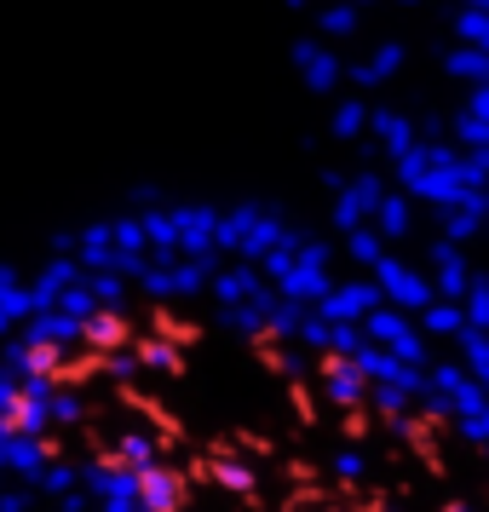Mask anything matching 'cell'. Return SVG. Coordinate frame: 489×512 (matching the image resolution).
Returning a JSON list of instances; mask_svg holds the SVG:
<instances>
[{
  "instance_id": "cell-26",
  "label": "cell",
  "mask_w": 489,
  "mask_h": 512,
  "mask_svg": "<svg viewBox=\"0 0 489 512\" xmlns=\"http://www.w3.org/2000/svg\"><path fill=\"white\" fill-rule=\"evenodd\" d=\"M443 75H455L466 87H489V52L484 47H449L443 52Z\"/></svg>"
},
{
  "instance_id": "cell-6",
  "label": "cell",
  "mask_w": 489,
  "mask_h": 512,
  "mask_svg": "<svg viewBox=\"0 0 489 512\" xmlns=\"http://www.w3.org/2000/svg\"><path fill=\"white\" fill-rule=\"evenodd\" d=\"M357 328H363V340H369L374 351H386V357L409 363V369H426V363H432V351H426V340H420L415 317H403V311H392V305H374Z\"/></svg>"
},
{
  "instance_id": "cell-5",
  "label": "cell",
  "mask_w": 489,
  "mask_h": 512,
  "mask_svg": "<svg viewBox=\"0 0 489 512\" xmlns=\"http://www.w3.org/2000/svg\"><path fill=\"white\" fill-rule=\"evenodd\" d=\"M167 219H173V248H179V259L219 265V202H173L167 196Z\"/></svg>"
},
{
  "instance_id": "cell-22",
  "label": "cell",
  "mask_w": 489,
  "mask_h": 512,
  "mask_svg": "<svg viewBox=\"0 0 489 512\" xmlns=\"http://www.w3.org/2000/svg\"><path fill=\"white\" fill-rule=\"evenodd\" d=\"M75 489H81V461H70V455H52V461L35 472L29 495H35V501H64V495H75Z\"/></svg>"
},
{
  "instance_id": "cell-14",
  "label": "cell",
  "mask_w": 489,
  "mask_h": 512,
  "mask_svg": "<svg viewBox=\"0 0 489 512\" xmlns=\"http://www.w3.org/2000/svg\"><path fill=\"white\" fill-rule=\"evenodd\" d=\"M455 150H489V87H466V104L449 116Z\"/></svg>"
},
{
  "instance_id": "cell-48",
  "label": "cell",
  "mask_w": 489,
  "mask_h": 512,
  "mask_svg": "<svg viewBox=\"0 0 489 512\" xmlns=\"http://www.w3.org/2000/svg\"><path fill=\"white\" fill-rule=\"evenodd\" d=\"M346 6H357V12H363V6H374V0H346Z\"/></svg>"
},
{
  "instance_id": "cell-31",
  "label": "cell",
  "mask_w": 489,
  "mask_h": 512,
  "mask_svg": "<svg viewBox=\"0 0 489 512\" xmlns=\"http://www.w3.org/2000/svg\"><path fill=\"white\" fill-rule=\"evenodd\" d=\"M415 328H420V340H455L461 334V305H443V300H432L426 311L415 317Z\"/></svg>"
},
{
  "instance_id": "cell-45",
  "label": "cell",
  "mask_w": 489,
  "mask_h": 512,
  "mask_svg": "<svg viewBox=\"0 0 489 512\" xmlns=\"http://www.w3.org/2000/svg\"><path fill=\"white\" fill-rule=\"evenodd\" d=\"M317 179H323V190H328V196H340V185H346V173H340V167H323Z\"/></svg>"
},
{
  "instance_id": "cell-7",
  "label": "cell",
  "mask_w": 489,
  "mask_h": 512,
  "mask_svg": "<svg viewBox=\"0 0 489 512\" xmlns=\"http://www.w3.org/2000/svg\"><path fill=\"white\" fill-rule=\"evenodd\" d=\"M386 190H392V185H386V173H380V167H357L346 185H340V196H334V208H328V225H334L340 236L357 231V225H369Z\"/></svg>"
},
{
  "instance_id": "cell-3",
  "label": "cell",
  "mask_w": 489,
  "mask_h": 512,
  "mask_svg": "<svg viewBox=\"0 0 489 512\" xmlns=\"http://www.w3.org/2000/svg\"><path fill=\"white\" fill-rule=\"evenodd\" d=\"M219 271V265H202V259H144L139 265V277L127 282V288H139L144 300H156V305H167V300H202L208 294V277Z\"/></svg>"
},
{
  "instance_id": "cell-30",
  "label": "cell",
  "mask_w": 489,
  "mask_h": 512,
  "mask_svg": "<svg viewBox=\"0 0 489 512\" xmlns=\"http://www.w3.org/2000/svg\"><path fill=\"white\" fill-rule=\"evenodd\" d=\"M133 357H139V369H150V374H179V369H185L179 340H167V334H156V340H139V346H133Z\"/></svg>"
},
{
  "instance_id": "cell-37",
  "label": "cell",
  "mask_w": 489,
  "mask_h": 512,
  "mask_svg": "<svg viewBox=\"0 0 489 512\" xmlns=\"http://www.w3.org/2000/svg\"><path fill=\"white\" fill-rule=\"evenodd\" d=\"M363 64H369V81H374V87H386V81H392V75L409 64V47H403V41H380V47H374Z\"/></svg>"
},
{
  "instance_id": "cell-49",
  "label": "cell",
  "mask_w": 489,
  "mask_h": 512,
  "mask_svg": "<svg viewBox=\"0 0 489 512\" xmlns=\"http://www.w3.org/2000/svg\"><path fill=\"white\" fill-rule=\"evenodd\" d=\"M397 6H420V0H397Z\"/></svg>"
},
{
  "instance_id": "cell-15",
  "label": "cell",
  "mask_w": 489,
  "mask_h": 512,
  "mask_svg": "<svg viewBox=\"0 0 489 512\" xmlns=\"http://www.w3.org/2000/svg\"><path fill=\"white\" fill-rule=\"evenodd\" d=\"M323 397L340 409V415H363V403H369V386H363V374L340 363V357H323Z\"/></svg>"
},
{
  "instance_id": "cell-50",
  "label": "cell",
  "mask_w": 489,
  "mask_h": 512,
  "mask_svg": "<svg viewBox=\"0 0 489 512\" xmlns=\"http://www.w3.org/2000/svg\"><path fill=\"white\" fill-rule=\"evenodd\" d=\"M0 489H6V478H0Z\"/></svg>"
},
{
  "instance_id": "cell-40",
  "label": "cell",
  "mask_w": 489,
  "mask_h": 512,
  "mask_svg": "<svg viewBox=\"0 0 489 512\" xmlns=\"http://www.w3.org/2000/svg\"><path fill=\"white\" fill-rule=\"evenodd\" d=\"M104 374H110V380H121V386H133V380H139V357H133V340H127V346H116V351H104Z\"/></svg>"
},
{
  "instance_id": "cell-24",
  "label": "cell",
  "mask_w": 489,
  "mask_h": 512,
  "mask_svg": "<svg viewBox=\"0 0 489 512\" xmlns=\"http://www.w3.org/2000/svg\"><path fill=\"white\" fill-rule=\"evenodd\" d=\"M81 346H93L98 357L127 346V317H121V311H93V317H81Z\"/></svg>"
},
{
  "instance_id": "cell-27",
  "label": "cell",
  "mask_w": 489,
  "mask_h": 512,
  "mask_svg": "<svg viewBox=\"0 0 489 512\" xmlns=\"http://www.w3.org/2000/svg\"><path fill=\"white\" fill-rule=\"evenodd\" d=\"M455 346H461V363H455V369H461L466 380L489 386V334H484V328H461V334H455Z\"/></svg>"
},
{
  "instance_id": "cell-46",
  "label": "cell",
  "mask_w": 489,
  "mask_h": 512,
  "mask_svg": "<svg viewBox=\"0 0 489 512\" xmlns=\"http://www.w3.org/2000/svg\"><path fill=\"white\" fill-rule=\"evenodd\" d=\"M443 512H472V507H466V501H443Z\"/></svg>"
},
{
  "instance_id": "cell-47",
  "label": "cell",
  "mask_w": 489,
  "mask_h": 512,
  "mask_svg": "<svg viewBox=\"0 0 489 512\" xmlns=\"http://www.w3.org/2000/svg\"><path fill=\"white\" fill-rule=\"evenodd\" d=\"M282 6H288V12H300V6H311V0H282Z\"/></svg>"
},
{
  "instance_id": "cell-33",
  "label": "cell",
  "mask_w": 489,
  "mask_h": 512,
  "mask_svg": "<svg viewBox=\"0 0 489 512\" xmlns=\"http://www.w3.org/2000/svg\"><path fill=\"white\" fill-rule=\"evenodd\" d=\"M81 282H87V294H93L98 311H121V305H127V294H133L116 271H81Z\"/></svg>"
},
{
  "instance_id": "cell-9",
  "label": "cell",
  "mask_w": 489,
  "mask_h": 512,
  "mask_svg": "<svg viewBox=\"0 0 489 512\" xmlns=\"http://www.w3.org/2000/svg\"><path fill=\"white\" fill-rule=\"evenodd\" d=\"M208 294H213V311H219V305H259V311H265V305L277 300V294H271V282L259 277L254 265H242V259H231V265H219V271H213Z\"/></svg>"
},
{
  "instance_id": "cell-20",
  "label": "cell",
  "mask_w": 489,
  "mask_h": 512,
  "mask_svg": "<svg viewBox=\"0 0 489 512\" xmlns=\"http://www.w3.org/2000/svg\"><path fill=\"white\" fill-rule=\"evenodd\" d=\"M369 231L392 248V242H409V231H415V202L409 196H397V190H386L380 196V208H374V219H369Z\"/></svg>"
},
{
  "instance_id": "cell-10",
  "label": "cell",
  "mask_w": 489,
  "mask_h": 512,
  "mask_svg": "<svg viewBox=\"0 0 489 512\" xmlns=\"http://www.w3.org/2000/svg\"><path fill=\"white\" fill-rule=\"evenodd\" d=\"M18 346L29 351H52V357H70L75 346H81V323H70L64 311H35V317H24L18 323V334H12Z\"/></svg>"
},
{
  "instance_id": "cell-29",
  "label": "cell",
  "mask_w": 489,
  "mask_h": 512,
  "mask_svg": "<svg viewBox=\"0 0 489 512\" xmlns=\"http://www.w3.org/2000/svg\"><path fill=\"white\" fill-rule=\"evenodd\" d=\"M363 127H369V104L351 93L334 104V116H328V139H340V144H357L363 139Z\"/></svg>"
},
{
  "instance_id": "cell-43",
  "label": "cell",
  "mask_w": 489,
  "mask_h": 512,
  "mask_svg": "<svg viewBox=\"0 0 489 512\" xmlns=\"http://www.w3.org/2000/svg\"><path fill=\"white\" fill-rule=\"evenodd\" d=\"M156 202H167V190L162 185H133V190H127V208H156Z\"/></svg>"
},
{
  "instance_id": "cell-34",
  "label": "cell",
  "mask_w": 489,
  "mask_h": 512,
  "mask_svg": "<svg viewBox=\"0 0 489 512\" xmlns=\"http://www.w3.org/2000/svg\"><path fill=\"white\" fill-rule=\"evenodd\" d=\"M317 29H323V35H317L323 47H334V41H351V35H357V6H346V0L323 6V12H317Z\"/></svg>"
},
{
  "instance_id": "cell-19",
  "label": "cell",
  "mask_w": 489,
  "mask_h": 512,
  "mask_svg": "<svg viewBox=\"0 0 489 512\" xmlns=\"http://www.w3.org/2000/svg\"><path fill=\"white\" fill-rule=\"evenodd\" d=\"M139 501L144 512H185V478L167 461L150 466V472H139Z\"/></svg>"
},
{
  "instance_id": "cell-2",
  "label": "cell",
  "mask_w": 489,
  "mask_h": 512,
  "mask_svg": "<svg viewBox=\"0 0 489 512\" xmlns=\"http://www.w3.org/2000/svg\"><path fill=\"white\" fill-rule=\"evenodd\" d=\"M288 231H294V225H288L282 202H254V196H248V202L219 208V254L242 259V265H259Z\"/></svg>"
},
{
  "instance_id": "cell-23",
  "label": "cell",
  "mask_w": 489,
  "mask_h": 512,
  "mask_svg": "<svg viewBox=\"0 0 489 512\" xmlns=\"http://www.w3.org/2000/svg\"><path fill=\"white\" fill-rule=\"evenodd\" d=\"M24 317H29L24 277H18V265H12V259H0V340H12Z\"/></svg>"
},
{
  "instance_id": "cell-12",
  "label": "cell",
  "mask_w": 489,
  "mask_h": 512,
  "mask_svg": "<svg viewBox=\"0 0 489 512\" xmlns=\"http://www.w3.org/2000/svg\"><path fill=\"white\" fill-rule=\"evenodd\" d=\"M288 58H294V70H300V81H305V93H334L340 87V52L334 47H323V41H311V35H300L294 47H288Z\"/></svg>"
},
{
  "instance_id": "cell-18",
  "label": "cell",
  "mask_w": 489,
  "mask_h": 512,
  "mask_svg": "<svg viewBox=\"0 0 489 512\" xmlns=\"http://www.w3.org/2000/svg\"><path fill=\"white\" fill-rule=\"evenodd\" d=\"M484 196H461L455 208L438 213V242H449V248H466V242H478V231H484Z\"/></svg>"
},
{
  "instance_id": "cell-36",
  "label": "cell",
  "mask_w": 489,
  "mask_h": 512,
  "mask_svg": "<svg viewBox=\"0 0 489 512\" xmlns=\"http://www.w3.org/2000/svg\"><path fill=\"white\" fill-rule=\"evenodd\" d=\"M340 242H346V259L357 265V271H363V277H369L374 265H380V254H386V242H380V236H374L369 225H357V231H346Z\"/></svg>"
},
{
  "instance_id": "cell-13",
  "label": "cell",
  "mask_w": 489,
  "mask_h": 512,
  "mask_svg": "<svg viewBox=\"0 0 489 512\" xmlns=\"http://www.w3.org/2000/svg\"><path fill=\"white\" fill-rule=\"evenodd\" d=\"M432 271H426V282H432V294H438L443 305H461L466 282H472V265H466V248H449V242H432Z\"/></svg>"
},
{
  "instance_id": "cell-32",
  "label": "cell",
  "mask_w": 489,
  "mask_h": 512,
  "mask_svg": "<svg viewBox=\"0 0 489 512\" xmlns=\"http://www.w3.org/2000/svg\"><path fill=\"white\" fill-rule=\"evenodd\" d=\"M328 478H334L340 489H357L363 478H369V455H363L357 443H340V449L328 455Z\"/></svg>"
},
{
  "instance_id": "cell-28",
  "label": "cell",
  "mask_w": 489,
  "mask_h": 512,
  "mask_svg": "<svg viewBox=\"0 0 489 512\" xmlns=\"http://www.w3.org/2000/svg\"><path fill=\"white\" fill-rule=\"evenodd\" d=\"M87 420V397L75 392L70 380H58V392L47 397V426L52 432H70V426H81Z\"/></svg>"
},
{
  "instance_id": "cell-4",
  "label": "cell",
  "mask_w": 489,
  "mask_h": 512,
  "mask_svg": "<svg viewBox=\"0 0 489 512\" xmlns=\"http://www.w3.org/2000/svg\"><path fill=\"white\" fill-rule=\"evenodd\" d=\"M369 282H374V294H380V305H392V311H403V317H420L426 305L438 300L432 282H426V271L409 265V259H397L392 248L380 254V265L369 271Z\"/></svg>"
},
{
  "instance_id": "cell-11",
  "label": "cell",
  "mask_w": 489,
  "mask_h": 512,
  "mask_svg": "<svg viewBox=\"0 0 489 512\" xmlns=\"http://www.w3.org/2000/svg\"><path fill=\"white\" fill-rule=\"evenodd\" d=\"M374 305H380L374 282H369V277H346V282H334V288H328V294L311 305V311H317L323 323H363Z\"/></svg>"
},
{
  "instance_id": "cell-21",
  "label": "cell",
  "mask_w": 489,
  "mask_h": 512,
  "mask_svg": "<svg viewBox=\"0 0 489 512\" xmlns=\"http://www.w3.org/2000/svg\"><path fill=\"white\" fill-rule=\"evenodd\" d=\"M202 478H208L213 489H225V495H254L259 489V472L242 455H208L202 461Z\"/></svg>"
},
{
  "instance_id": "cell-42",
  "label": "cell",
  "mask_w": 489,
  "mask_h": 512,
  "mask_svg": "<svg viewBox=\"0 0 489 512\" xmlns=\"http://www.w3.org/2000/svg\"><path fill=\"white\" fill-rule=\"evenodd\" d=\"M0 512H35L29 484H6V489H0Z\"/></svg>"
},
{
  "instance_id": "cell-17",
  "label": "cell",
  "mask_w": 489,
  "mask_h": 512,
  "mask_svg": "<svg viewBox=\"0 0 489 512\" xmlns=\"http://www.w3.org/2000/svg\"><path fill=\"white\" fill-rule=\"evenodd\" d=\"M75 277H81V265H75V259H47V265H41V271H35V277L24 282V294H29V317H35V311H52V305H58V294H64V288H70Z\"/></svg>"
},
{
  "instance_id": "cell-8",
  "label": "cell",
  "mask_w": 489,
  "mask_h": 512,
  "mask_svg": "<svg viewBox=\"0 0 489 512\" xmlns=\"http://www.w3.org/2000/svg\"><path fill=\"white\" fill-rule=\"evenodd\" d=\"M104 461H116L121 472H150V466L167 461V443L162 432L150 426V420H127V426H116V438H110V449H104Z\"/></svg>"
},
{
  "instance_id": "cell-44",
  "label": "cell",
  "mask_w": 489,
  "mask_h": 512,
  "mask_svg": "<svg viewBox=\"0 0 489 512\" xmlns=\"http://www.w3.org/2000/svg\"><path fill=\"white\" fill-rule=\"evenodd\" d=\"M52 507H58V512H93V501H87V495L75 489V495H64V501H52Z\"/></svg>"
},
{
  "instance_id": "cell-1",
  "label": "cell",
  "mask_w": 489,
  "mask_h": 512,
  "mask_svg": "<svg viewBox=\"0 0 489 512\" xmlns=\"http://www.w3.org/2000/svg\"><path fill=\"white\" fill-rule=\"evenodd\" d=\"M397 173V196H409V202H426V208H455L466 190H461V150L449 139L438 144H415L409 156H397L392 162Z\"/></svg>"
},
{
  "instance_id": "cell-25",
  "label": "cell",
  "mask_w": 489,
  "mask_h": 512,
  "mask_svg": "<svg viewBox=\"0 0 489 512\" xmlns=\"http://www.w3.org/2000/svg\"><path fill=\"white\" fill-rule=\"evenodd\" d=\"M277 305V300H271ZM271 305H265V311H271ZM265 311H259V305H219V311H213V323L225 328V334H236V340H265Z\"/></svg>"
},
{
  "instance_id": "cell-35",
  "label": "cell",
  "mask_w": 489,
  "mask_h": 512,
  "mask_svg": "<svg viewBox=\"0 0 489 512\" xmlns=\"http://www.w3.org/2000/svg\"><path fill=\"white\" fill-rule=\"evenodd\" d=\"M455 47H484L489 52V6H478V0H466L461 12H455Z\"/></svg>"
},
{
  "instance_id": "cell-51",
  "label": "cell",
  "mask_w": 489,
  "mask_h": 512,
  "mask_svg": "<svg viewBox=\"0 0 489 512\" xmlns=\"http://www.w3.org/2000/svg\"><path fill=\"white\" fill-rule=\"evenodd\" d=\"M478 6H489V0H478Z\"/></svg>"
},
{
  "instance_id": "cell-41",
  "label": "cell",
  "mask_w": 489,
  "mask_h": 512,
  "mask_svg": "<svg viewBox=\"0 0 489 512\" xmlns=\"http://www.w3.org/2000/svg\"><path fill=\"white\" fill-rule=\"evenodd\" d=\"M294 346H300V351H323V357H328V323L317 317V311H305V317H300V328H294Z\"/></svg>"
},
{
  "instance_id": "cell-38",
  "label": "cell",
  "mask_w": 489,
  "mask_h": 512,
  "mask_svg": "<svg viewBox=\"0 0 489 512\" xmlns=\"http://www.w3.org/2000/svg\"><path fill=\"white\" fill-rule=\"evenodd\" d=\"M461 323L489 334V282L478 271H472V282H466V294H461Z\"/></svg>"
},
{
  "instance_id": "cell-16",
  "label": "cell",
  "mask_w": 489,
  "mask_h": 512,
  "mask_svg": "<svg viewBox=\"0 0 489 512\" xmlns=\"http://www.w3.org/2000/svg\"><path fill=\"white\" fill-rule=\"evenodd\" d=\"M386 156H409L415 150V116H403V110H392V104H380V110H369V127H363Z\"/></svg>"
},
{
  "instance_id": "cell-39",
  "label": "cell",
  "mask_w": 489,
  "mask_h": 512,
  "mask_svg": "<svg viewBox=\"0 0 489 512\" xmlns=\"http://www.w3.org/2000/svg\"><path fill=\"white\" fill-rule=\"evenodd\" d=\"M484 179H489V150H461V190L484 196Z\"/></svg>"
}]
</instances>
